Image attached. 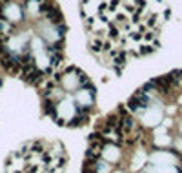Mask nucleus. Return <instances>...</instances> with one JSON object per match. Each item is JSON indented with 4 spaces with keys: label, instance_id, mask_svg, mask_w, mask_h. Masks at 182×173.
Here are the masks:
<instances>
[{
    "label": "nucleus",
    "instance_id": "f257e3e1",
    "mask_svg": "<svg viewBox=\"0 0 182 173\" xmlns=\"http://www.w3.org/2000/svg\"><path fill=\"white\" fill-rule=\"evenodd\" d=\"M84 80H86V77L80 75L78 71H67L62 77V88L64 90H69V91H75L84 84Z\"/></svg>",
    "mask_w": 182,
    "mask_h": 173
},
{
    "label": "nucleus",
    "instance_id": "f03ea898",
    "mask_svg": "<svg viewBox=\"0 0 182 173\" xmlns=\"http://www.w3.org/2000/svg\"><path fill=\"white\" fill-rule=\"evenodd\" d=\"M75 100L80 108H91L93 106V100H95V97H93V88H84V90H78L77 95H75Z\"/></svg>",
    "mask_w": 182,
    "mask_h": 173
},
{
    "label": "nucleus",
    "instance_id": "39448f33",
    "mask_svg": "<svg viewBox=\"0 0 182 173\" xmlns=\"http://www.w3.org/2000/svg\"><path fill=\"white\" fill-rule=\"evenodd\" d=\"M95 171L97 173H109V166H107V162L106 160H98L95 162Z\"/></svg>",
    "mask_w": 182,
    "mask_h": 173
},
{
    "label": "nucleus",
    "instance_id": "7ed1b4c3",
    "mask_svg": "<svg viewBox=\"0 0 182 173\" xmlns=\"http://www.w3.org/2000/svg\"><path fill=\"white\" fill-rule=\"evenodd\" d=\"M58 115H60L62 118H73L77 117V111H75V104H73L71 98H64V100L58 104Z\"/></svg>",
    "mask_w": 182,
    "mask_h": 173
},
{
    "label": "nucleus",
    "instance_id": "20e7f679",
    "mask_svg": "<svg viewBox=\"0 0 182 173\" xmlns=\"http://www.w3.org/2000/svg\"><path fill=\"white\" fill-rule=\"evenodd\" d=\"M100 155H102V159H104L106 162H117L119 157H120V150L117 146H113V144H107L104 150L100 151Z\"/></svg>",
    "mask_w": 182,
    "mask_h": 173
},
{
    "label": "nucleus",
    "instance_id": "423d86ee",
    "mask_svg": "<svg viewBox=\"0 0 182 173\" xmlns=\"http://www.w3.org/2000/svg\"><path fill=\"white\" fill-rule=\"evenodd\" d=\"M117 173H122V171H117Z\"/></svg>",
    "mask_w": 182,
    "mask_h": 173
}]
</instances>
